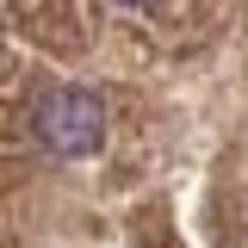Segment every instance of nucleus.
Segmentation results:
<instances>
[{
    "instance_id": "f257e3e1",
    "label": "nucleus",
    "mask_w": 248,
    "mask_h": 248,
    "mask_svg": "<svg viewBox=\"0 0 248 248\" xmlns=\"http://www.w3.org/2000/svg\"><path fill=\"white\" fill-rule=\"evenodd\" d=\"M0 248H248V0H0Z\"/></svg>"
}]
</instances>
